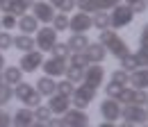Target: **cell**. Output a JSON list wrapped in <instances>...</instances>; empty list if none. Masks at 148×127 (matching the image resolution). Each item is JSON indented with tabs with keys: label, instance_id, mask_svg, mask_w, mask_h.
Instances as JSON below:
<instances>
[{
	"label": "cell",
	"instance_id": "cell-23",
	"mask_svg": "<svg viewBox=\"0 0 148 127\" xmlns=\"http://www.w3.org/2000/svg\"><path fill=\"white\" fill-rule=\"evenodd\" d=\"M91 27L93 30H110V12H96L91 14Z\"/></svg>",
	"mask_w": 148,
	"mask_h": 127
},
{
	"label": "cell",
	"instance_id": "cell-31",
	"mask_svg": "<svg viewBox=\"0 0 148 127\" xmlns=\"http://www.w3.org/2000/svg\"><path fill=\"white\" fill-rule=\"evenodd\" d=\"M32 111H34V120H37V123H48V120L53 118V113H50L48 105H39V107L32 109Z\"/></svg>",
	"mask_w": 148,
	"mask_h": 127
},
{
	"label": "cell",
	"instance_id": "cell-2",
	"mask_svg": "<svg viewBox=\"0 0 148 127\" xmlns=\"http://www.w3.org/2000/svg\"><path fill=\"white\" fill-rule=\"evenodd\" d=\"M14 100H18L21 105L27 107V109H37L39 105H43L41 102L43 98L37 93L34 84H30V82H21V84L14 86Z\"/></svg>",
	"mask_w": 148,
	"mask_h": 127
},
{
	"label": "cell",
	"instance_id": "cell-11",
	"mask_svg": "<svg viewBox=\"0 0 148 127\" xmlns=\"http://www.w3.org/2000/svg\"><path fill=\"white\" fill-rule=\"evenodd\" d=\"M55 9L48 5V0H37L34 5H32V16L39 20V25L43 23V25H50L53 23V18H55Z\"/></svg>",
	"mask_w": 148,
	"mask_h": 127
},
{
	"label": "cell",
	"instance_id": "cell-12",
	"mask_svg": "<svg viewBox=\"0 0 148 127\" xmlns=\"http://www.w3.org/2000/svg\"><path fill=\"white\" fill-rule=\"evenodd\" d=\"M100 116H103V120H107V123H116V120H121V105L116 102V100H110V98H105L103 102H100Z\"/></svg>",
	"mask_w": 148,
	"mask_h": 127
},
{
	"label": "cell",
	"instance_id": "cell-55",
	"mask_svg": "<svg viewBox=\"0 0 148 127\" xmlns=\"http://www.w3.org/2000/svg\"><path fill=\"white\" fill-rule=\"evenodd\" d=\"M0 30H2V27H0Z\"/></svg>",
	"mask_w": 148,
	"mask_h": 127
},
{
	"label": "cell",
	"instance_id": "cell-19",
	"mask_svg": "<svg viewBox=\"0 0 148 127\" xmlns=\"http://www.w3.org/2000/svg\"><path fill=\"white\" fill-rule=\"evenodd\" d=\"M23 82V71H21L18 66H5L2 68V84H7V86H16Z\"/></svg>",
	"mask_w": 148,
	"mask_h": 127
},
{
	"label": "cell",
	"instance_id": "cell-35",
	"mask_svg": "<svg viewBox=\"0 0 148 127\" xmlns=\"http://www.w3.org/2000/svg\"><path fill=\"white\" fill-rule=\"evenodd\" d=\"M16 23H18V18L12 16V14H2V16H0V27H2L5 32H9V30H16Z\"/></svg>",
	"mask_w": 148,
	"mask_h": 127
},
{
	"label": "cell",
	"instance_id": "cell-13",
	"mask_svg": "<svg viewBox=\"0 0 148 127\" xmlns=\"http://www.w3.org/2000/svg\"><path fill=\"white\" fill-rule=\"evenodd\" d=\"M62 118H64L66 127H87V125H89V120H91L87 111H82V109H73V107L69 109Z\"/></svg>",
	"mask_w": 148,
	"mask_h": 127
},
{
	"label": "cell",
	"instance_id": "cell-34",
	"mask_svg": "<svg viewBox=\"0 0 148 127\" xmlns=\"http://www.w3.org/2000/svg\"><path fill=\"white\" fill-rule=\"evenodd\" d=\"M12 100H14V89L7 86V84H0V107L9 105Z\"/></svg>",
	"mask_w": 148,
	"mask_h": 127
},
{
	"label": "cell",
	"instance_id": "cell-17",
	"mask_svg": "<svg viewBox=\"0 0 148 127\" xmlns=\"http://www.w3.org/2000/svg\"><path fill=\"white\" fill-rule=\"evenodd\" d=\"M48 109H50V113L53 116H64L69 109H71V100L69 98H62V95H50L48 98Z\"/></svg>",
	"mask_w": 148,
	"mask_h": 127
},
{
	"label": "cell",
	"instance_id": "cell-8",
	"mask_svg": "<svg viewBox=\"0 0 148 127\" xmlns=\"http://www.w3.org/2000/svg\"><path fill=\"white\" fill-rule=\"evenodd\" d=\"M69 30L71 34H87L91 30V14L75 12L73 16H69Z\"/></svg>",
	"mask_w": 148,
	"mask_h": 127
},
{
	"label": "cell",
	"instance_id": "cell-39",
	"mask_svg": "<svg viewBox=\"0 0 148 127\" xmlns=\"http://www.w3.org/2000/svg\"><path fill=\"white\" fill-rule=\"evenodd\" d=\"M148 102V93L146 91H134L132 89V102L130 105H134V107H144Z\"/></svg>",
	"mask_w": 148,
	"mask_h": 127
},
{
	"label": "cell",
	"instance_id": "cell-49",
	"mask_svg": "<svg viewBox=\"0 0 148 127\" xmlns=\"http://www.w3.org/2000/svg\"><path fill=\"white\" fill-rule=\"evenodd\" d=\"M30 127H46V123H37V120H34V123H32Z\"/></svg>",
	"mask_w": 148,
	"mask_h": 127
},
{
	"label": "cell",
	"instance_id": "cell-40",
	"mask_svg": "<svg viewBox=\"0 0 148 127\" xmlns=\"http://www.w3.org/2000/svg\"><path fill=\"white\" fill-rule=\"evenodd\" d=\"M128 7H130V12H132L134 16H137V14H146V9H148L146 0H134V2H130Z\"/></svg>",
	"mask_w": 148,
	"mask_h": 127
},
{
	"label": "cell",
	"instance_id": "cell-16",
	"mask_svg": "<svg viewBox=\"0 0 148 127\" xmlns=\"http://www.w3.org/2000/svg\"><path fill=\"white\" fill-rule=\"evenodd\" d=\"M84 57H87L89 64H103L105 57H107V50H105L98 41H91V43L87 46V50H84Z\"/></svg>",
	"mask_w": 148,
	"mask_h": 127
},
{
	"label": "cell",
	"instance_id": "cell-7",
	"mask_svg": "<svg viewBox=\"0 0 148 127\" xmlns=\"http://www.w3.org/2000/svg\"><path fill=\"white\" fill-rule=\"evenodd\" d=\"M121 118L125 123H132V125H146L148 123V111L144 107H134V105H125L121 107Z\"/></svg>",
	"mask_w": 148,
	"mask_h": 127
},
{
	"label": "cell",
	"instance_id": "cell-18",
	"mask_svg": "<svg viewBox=\"0 0 148 127\" xmlns=\"http://www.w3.org/2000/svg\"><path fill=\"white\" fill-rule=\"evenodd\" d=\"M16 27L21 30V34L32 36V34H37V30L41 25H39V20L32 16V14H23V16L18 18V23H16Z\"/></svg>",
	"mask_w": 148,
	"mask_h": 127
},
{
	"label": "cell",
	"instance_id": "cell-45",
	"mask_svg": "<svg viewBox=\"0 0 148 127\" xmlns=\"http://www.w3.org/2000/svg\"><path fill=\"white\" fill-rule=\"evenodd\" d=\"M2 14H12V0H0V16Z\"/></svg>",
	"mask_w": 148,
	"mask_h": 127
},
{
	"label": "cell",
	"instance_id": "cell-46",
	"mask_svg": "<svg viewBox=\"0 0 148 127\" xmlns=\"http://www.w3.org/2000/svg\"><path fill=\"white\" fill-rule=\"evenodd\" d=\"M5 66H7V61H5V54L0 52V71H2V68H5Z\"/></svg>",
	"mask_w": 148,
	"mask_h": 127
},
{
	"label": "cell",
	"instance_id": "cell-20",
	"mask_svg": "<svg viewBox=\"0 0 148 127\" xmlns=\"http://www.w3.org/2000/svg\"><path fill=\"white\" fill-rule=\"evenodd\" d=\"M55 84L57 79H53V77H48V75H41L37 79V93L41 95V98H50V95H55Z\"/></svg>",
	"mask_w": 148,
	"mask_h": 127
},
{
	"label": "cell",
	"instance_id": "cell-4",
	"mask_svg": "<svg viewBox=\"0 0 148 127\" xmlns=\"http://www.w3.org/2000/svg\"><path fill=\"white\" fill-rule=\"evenodd\" d=\"M105 66L103 64H89L87 68H84V79H82V84L84 86H89V89L98 91L103 84H105Z\"/></svg>",
	"mask_w": 148,
	"mask_h": 127
},
{
	"label": "cell",
	"instance_id": "cell-41",
	"mask_svg": "<svg viewBox=\"0 0 148 127\" xmlns=\"http://www.w3.org/2000/svg\"><path fill=\"white\" fill-rule=\"evenodd\" d=\"M134 57L139 61V68H148V48H139L134 52Z\"/></svg>",
	"mask_w": 148,
	"mask_h": 127
},
{
	"label": "cell",
	"instance_id": "cell-15",
	"mask_svg": "<svg viewBox=\"0 0 148 127\" xmlns=\"http://www.w3.org/2000/svg\"><path fill=\"white\" fill-rule=\"evenodd\" d=\"M128 84L134 91H146L148 89V68H137L134 73L128 75Z\"/></svg>",
	"mask_w": 148,
	"mask_h": 127
},
{
	"label": "cell",
	"instance_id": "cell-54",
	"mask_svg": "<svg viewBox=\"0 0 148 127\" xmlns=\"http://www.w3.org/2000/svg\"><path fill=\"white\" fill-rule=\"evenodd\" d=\"M146 5H148V0H146Z\"/></svg>",
	"mask_w": 148,
	"mask_h": 127
},
{
	"label": "cell",
	"instance_id": "cell-48",
	"mask_svg": "<svg viewBox=\"0 0 148 127\" xmlns=\"http://www.w3.org/2000/svg\"><path fill=\"white\" fill-rule=\"evenodd\" d=\"M116 127H137V125H132V123H125V120H123L121 125H116Z\"/></svg>",
	"mask_w": 148,
	"mask_h": 127
},
{
	"label": "cell",
	"instance_id": "cell-5",
	"mask_svg": "<svg viewBox=\"0 0 148 127\" xmlns=\"http://www.w3.org/2000/svg\"><path fill=\"white\" fill-rule=\"evenodd\" d=\"M57 43V32L50 27V25H43L37 30V36H34V46H37L39 52H50Z\"/></svg>",
	"mask_w": 148,
	"mask_h": 127
},
{
	"label": "cell",
	"instance_id": "cell-28",
	"mask_svg": "<svg viewBox=\"0 0 148 127\" xmlns=\"http://www.w3.org/2000/svg\"><path fill=\"white\" fill-rule=\"evenodd\" d=\"M139 68V61H137V57H134V52H130V54H125L123 59H121V71H125L130 75V73H134Z\"/></svg>",
	"mask_w": 148,
	"mask_h": 127
},
{
	"label": "cell",
	"instance_id": "cell-10",
	"mask_svg": "<svg viewBox=\"0 0 148 127\" xmlns=\"http://www.w3.org/2000/svg\"><path fill=\"white\" fill-rule=\"evenodd\" d=\"M41 66H43V52H39V50L25 52L18 59V68L23 71V75H25V73H37Z\"/></svg>",
	"mask_w": 148,
	"mask_h": 127
},
{
	"label": "cell",
	"instance_id": "cell-25",
	"mask_svg": "<svg viewBox=\"0 0 148 127\" xmlns=\"http://www.w3.org/2000/svg\"><path fill=\"white\" fill-rule=\"evenodd\" d=\"M48 5L57 9V14H66V16L75 9V0H48Z\"/></svg>",
	"mask_w": 148,
	"mask_h": 127
},
{
	"label": "cell",
	"instance_id": "cell-36",
	"mask_svg": "<svg viewBox=\"0 0 148 127\" xmlns=\"http://www.w3.org/2000/svg\"><path fill=\"white\" fill-rule=\"evenodd\" d=\"M12 48H14V36L9 32H5V30H0V52L12 50Z\"/></svg>",
	"mask_w": 148,
	"mask_h": 127
},
{
	"label": "cell",
	"instance_id": "cell-43",
	"mask_svg": "<svg viewBox=\"0 0 148 127\" xmlns=\"http://www.w3.org/2000/svg\"><path fill=\"white\" fill-rule=\"evenodd\" d=\"M139 46H141V48H148V23L141 27V32H139Z\"/></svg>",
	"mask_w": 148,
	"mask_h": 127
},
{
	"label": "cell",
	"instance_id": "cell-14",
	"mask_svg": "<svg viewBox=\"0 0 148 127\" xmlns=\"http://www.w3.org/2000/svg\"><path fill=\"white\" fill-rule=\"evenodd\" d=\"M34 123V111L27 107H18L16 113H12V127H30Z\"/></svg>",
	"mask_w": 148,
	"mask_h": 127
},
{
	"label": "cell",
	"instance_id": "cell-44",
	"mask_svg": "<svg viewBox=\"0 0 148 127\" xmlns=\"http://www.w3.org/2000/svg\"><path fill=\"white\" fill-rule=\"evenodd\" d=\"M46 127H66V123H64L62 116H53V118L46 123Z\"/></svg>",
	"mask_w": 148,
	"mask_h": 127
},
{
	"label": "cell",
	"instance_id": "cell-42",
	"mask_svg": "<svg viewBox=\"0 0 148 127\" xmlns=\"http://www.w3.org/2000/svg\"><path fill=\"white\" fill-rule=\"evenodd\" d=\"M0 127H12V113L0 109Z\"/></svg>",
	"mask_w": 148,
	"mask_h": 127
},
{
	"label": "cell",
	"instance_id": "cell-38",
	"mask_svg": "<svg viewBox=\"0 0 148 127\" xmlns=\"http://www.w3.org/2000/svg\"><path fill=\"white\" fill-rule=\"evenodd\" d=\"M123 0H96V9L98 12H112L114 7H119Z\"/></svg>",
	"mask_w": 148,
	"mask_h": 127
},
{
	"label": "cell",
	"instance_id": "cell-32",
	"mask_svg": "<svg viewBox=\"0 0 148 127\" xmlns=\"http://www.w3.org/2000/svg\"><path fill=\"white\" fill-rule=\"evenodd\" d=\"M103 89H105V95H107L110 100H119L121 91L125 89V86H121V84H114V82H110V84H103Z\"/></svg>",
	"mask_w": 148,
	"mask_h": 127
},
{
	"label": "cell",
	"instance_id": "cell-9",
	"mask_svg": "<svg viewBox=\"0 0 148 127\" xmlns=\"http://www.w3.org/2000/svg\"><path fill=\"white\" fill-rule=\"evenodd\" d=\"M66 68H69V61H66V59H55V57L43 59V66H41L43 75H48V77H53V79H62L64 73H66Z\"/></svg>",
	"mask_w": 148,
	"mask_h": 127
},
{
	"label": "cell",
	"instance_id": "cell-1",
	"mask_svg": "<svg viewBox=\"0 0 148 127\" xmlns=\"http://www.w3.org/2000/svg\"><path fill=\"white\" fill-rule=\"evenodd\" d=\"M98 43H100L110 54H114L119 61H121L125 54H130L128 41L119 34V32H114V30H103V32H100V39H98Z\"/></svg>",
	"mask_w": 148,
	"mask_h": 127
},
{
	"label": "cell",
	"instance_id": "cell-33",
	"mask_svg": "<svg viewBox=\"0 0 148 127\" xmlns=\"http://www.w3.org/2000/svg\"><path fill=\"white\" fill-rule=\"evenodd\" d=\"M69 66H75V68H87L89 66V61H87V57H84V52H75L69 57Z\"/></svg>",
	"mask_w": 148,
	"mask_h": 127
},
{
	"label": "cell",
	"instance_id": "cell-47",
	"mask_svg": "<svg viewBox=\"0 0 148 127\" xmlns=\"http://www.w3.org/2000/svg\"><path fill=\"white\" fill-rule=\"evenodd\" d=\"M98 127H116V123H107V120H103Z\"/></svg>",
	"mask_w": 148,
	"mask_h": 127
},
{
	"label": "cell",
	"instance_id": "cell-6",
	"mask_svg": "<svg viewBox=\"0 0 148 127\" xmlns=\"http://www.w3.org/2000/svg\"><path fill=\"white\" fill-rule=\"evenodd\" d=\"M93 100H96V91L89 89V86H84V84H77L75 91H73V95H71V107L87 111V107L91 105Z\"/></svg>",
	"mask_w": 148,
	"mask_h": 127
},
{
	"label": "cell",
	"instance_id": "cell-21",
	"mask_svg": "<svg viewBox=\"0 0 148 127\" xmlns=\"http://www.w3.org/2000/svg\"><path fill=\"white\" fill-rule=\"evenodd\" d=\"M89 43H91V41H89V36H87V34H71V36H69V41H66V46H69L71 54L84 52Z\"/></svg>",
	"mask_w": 148,
	"mask_h": 127
},
{
	"label": "cell",
	"instance_id": "cell-37",
	"mask_svg": "<svg viewBox=\"0 0 148 127\" xmlns=\"http://www.w3.org/2000/svg\"><path fill=\"white\" fill-rule=\"evenodd\" d=\"M110 82H114V84H121V86H128V73H125V71H121V68L112 71Z\"/></svg>",
	"mask_w": 148,
	"mask_h": 127
},
{
	"label": "cell",
	"instance_id": "cell-22",
	"mask_svg": "<svg viewBox=\"0 0 148 127\" xmlns=\"http://www.w3.org/2000/svg\"><path fill=\"white\" fill-rule=\"evenodd\" d=\"M14 48L21 50V52H32V50H37V46H34V36H27V34H16L14 36Z\"/></svg>",
	"mask_w": 148,
	"mask_h": 127
},
{
	"label": "cell",
	"instance_id": "cell-26",
	"mask_svg": "<svg viewBox=\"0 0 148 127\" xmlns=\"http://www.w3.org/2000/svg\"><path fill=\"white\" fill-rule=\"evenodd\" d=\"M73 91H75V84H71L69 79H57V84H55V93L57 95H62V98H69L71 100V95H73Z\"/></svg>",
	"mask_w": 148,
	"mask_h": 127
},
{
	"label": "cell",
	"instance_id": "cell-30",
	"mask_svg": "<svg viewBox=\"0 0 148 127\" xmlns=\"http://www.w3.org/2000/svg\"><path fill=\"white\" fill-rule=\"evenodd\" d=\"M50 52H53V57H55V59H66V61H69V57H71V50H69L66 41H57L55 48H53Z\"/></svg>",
	"mask_w": 148,
	"mask_h": 127
},
{
	"label": "cell",
	"instance_id": "cell-27",
	"mask_svg": "<svg viewBox=\"0 0 148 127\" xmlns=\"http://www.w3.org/2000/svg\"><path fill=\"white\" fill-rule=\"evenodd\" d=\"M64 79H69L71 84H82V79H84V71L82 68H75V66H69L66 73H64Z\"/></svg>",
	"mask_w": 148,
	"mask_h": 127
},
{
	"label": "cell",
	"instance_id": "cell-51",
	"mask_svg": "<svg viewBox=\"0 0 148 127\" xmlns=\"http://www.w3.org/2000/svg\"><path fill=\"white\" fill-rule=\"evenodd\" d=\"M144 109H146V111H148V102H146V105H144Z\"/></svg>",
	"mask_w": 148,
	"mask_h": 127
},
{
	"label": "cell",
	"instance_id": "cell-3",
	"mask_svg": "<svg viewBox=\"0 0 148 127\" xmlns=\"http://www.w3.org/2000/svg\"><path fill=\"white\" fill-rule=\"evenodd\" d=\"M132 20H134V14L130 12L128 5L121 2L119 7H114V9L110 12V30L116 32V30H121V27H128Z\"/></svg>",
	"mask_w": 148,
	"mask_h": 127
},
{
	"label": "cell",
	"instance_id": "cell-52",
	"mask_svg": "<svg viewBox=\"0 0 148 127\" xmlns=\"http://www.w3.org/2000/svg\"><path fill=\"white\" fill-rule=\"evenodd\" d=\"M139 127H148V123H146V125H139Z\"/></svg>",
	"mask_w": 148,
	"mask_h": 127
},
{
	"label": "cell",
	"instance_id": "cell-24",
	"mask_svg": "<svg viewBox=\"0 0 148 127\" xmlns=\"http://www.w3.org/2000/svg\"><path fill=\"white\" fill-rule=\"evenodd\" d=\"M37 0H12V16L21 18L23 14H27V9H32Z\"/></svg>",
	"mask_w": 148,
	"mask_h": 127
},
{
	"label": "cell",
	"instance_id": "cell-50",
	"mask_svg": "<svg viewBox=\"0 0 148 127\" xmlns=\"http://www.w3.org/2000/svg\"><path fill=\"white\" fill-rule=\"evenodd\" d=\"M130 2H134V0H125V2H123V5H130Z\"/></svg>",
	"mask_w": 148,
	"mask_h": 127
},
{
	"label": "cell",
	"instance_id": "cell-53",
	"mask_svg": "<svg viewBox=\"0 0 148 127\" xmlns=\"http://www.w3.org/2000/svg\"><path fill=\"white\" fill-rule=\"evenodd\" d=\"M87 127H91V125H87Z\"/></svg>",
	"mask_w": 148,
	"mask_h": 127
},
{
	"label": "cell",
	"instance_id": "cell-29",
	"mask_svg": "<svg viewBox=\"0 0 148 127\" xmlns=\"http://www.w3.org/2000/svg\"><path fill=\"white\" fill-rule=\"evenodd\" d=\"M50 27L55 30L57 34H59V32H66V30H69V16H66V14H55Z\"/></svg>",
	"mask_w": 148,
	"mask_h": 127
}]
</instances>
